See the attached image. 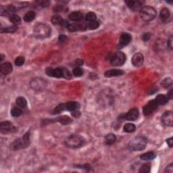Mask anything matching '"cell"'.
I'll use <instances>...</instances> for the list:
<instances>
[{
	"label": "cell",
	"mask_w": 173,
	"mask_h": 173,
	"mask_svg": "<svg viewBox=\"0 0 173 173\" xmlns=\"http://www.w3.org/2000/svg\"><path fill=\"white\" fill-rule=\"evenodd\" d=\"M33 31L35 35L37 37L40 39H45L49 37L52 29L48 24L43 22H38L35 25Z\"/></svg>",
	"instance_id": "obj_1"
},
{
	"label": "cell",
	"mask_w": 173,
	"mask_h": 173,
	"mask_svg": "<svg viewBox=\"0 0 173 173\" xmlns=\"http://www.w3.org/2000/svg\"><path fill=\"white\" fill-rule=\"evenodd\" d=\"M147 143V138L144 136H137L129 143V147L132 151H142L146 147Z\"/></svg>",
	"instance_id": "obj_2"
},
{
	"label": "cell",
	"mask_w": 173,
	"mask_h": 173,
	"mask_svg": "<svg viewBox=\"0 0 173 173\" xmlns=\"http://www.w3.org/2000/svg\"><path fill=\"white\" fill-rule=\"evenodd\" d=\"M85 139L81 135L74 134L68 137L65 140V144L69 148L77 149L85 144Z\"/></svg>",
	"instance_id": "obj_3"
},
{
	"label": "cell",
	"mask_w": 173,
	"mask_h": 173,
	"mask_svg": "<svg viewBox=\"0 0 173 173\" xmlns=\"http://www.w3.org/2000/svg\"><path fill=\"white\" fill-rule=\"evenodd\" d=\"M30 145V133L28 132L25 133L22 137L15 140L11 145V149L14 151L27 148Z\"/></svg>",
	"instance_id": "obj_4"
},
{
	"label": "cell",
	"mask_w": 173,
	"mask_h": 173,
	"mask_svg": "<svg viewBox=\"0 0 173 173\" xmlns=\"http://www.w3.org/2000/svg\"><path fill=\"white\" fill-rule=\"evenodd\" d=\"M156 11L153 7L145 6L140 10V16L144 21L148 22L154 20L156 16Z\"/></svg>",
	"instance_id": "obj_5"
},
{
	"label": "cell",
	"mask_w": 173,
	"mask_h": 173,
	"mask_svg": "<svg viewBox=\"0 0 173 173\" xmlns=\"http://www.w3.org/2000/svg\"><path fill=\"white\" fill-rule=\"evenodd\" d=\"M31 87L36 91H43L47 87V82L45 79L41 77H36L31 81Z\"/></svg>",
	"instance_id": "obj_6"
},
{
	"label": "cell",
	"mask_w": 173,
	"mask_h": 173,
	"mask_svg": "<svg viewBox=\"0 0 173 173\" xmlns=\"http://www.w3.org/2000/svg\"><path fill=\"white\" fill-rule=\"evenodd\" d=\"M127 57L123 52H117L111 58V64L115 66H120L126 62Z\"/></svg>",
	"instance_id": "obj_7"
},
{
	"label": "cell",
	"mask_w": 173,
	"mask_h": 173,
	"mask_svg": "<svg viewBox=\"0 0 173 173\" xmlns=\"http://www.w3.org/2000/svg\"><path fill=\"white\" fill-rule=\"evenodd\" d=\"M158 106L159 105L158 104V102H156L155 99H152L147 103V104L144 107L143 112H144L145 115H149L152 114L153 112L158 108Z\"/></svg>",
	"instance_id": "obj_8"
},
{
	"label": "cell",
	"mask_w": 173,
	"mask_h": 173,
	"mask_svg": "<svg viewBox=\"0 0 173 173\" xmlns=\"http://www.w3.org/2000/svg\"><path fill=\"white\" fill-rule=\"evenodd\" d=\"M0 131L2 133L6 134L9 133H14L17 130L11 122L4 121L0 124Z\"/></svg>",
	"instance_id": "obj_9"
},
{
	"label": "cell",
	"mask_w": 173,
	"mask_h": 173,
	"mask_svg": "<svg viewBox=\"0 0 173 173\" xmlns=\"http://www.w3.org/2000/svg\"><path fill=\"white\" fill-rule=\"evenodd\" d=\"M46 74L49 77L55 78L63 77V68H47L46 71Z\"/></svg>",
	"instance_id": "obj_10"
},
{
	"label": "cell",
	"mask_w": 173,
	"mask_h": 173,
	"mask_svg": "<svg viewBox=\"0 0 173 173\" xmlns=\"http://www.w3.org/2000/svg\"><path fill=\"white\" fill-rule=\"evenodd\" d=\"M132 39V37L129 33H127V32H123L120 37L119 40V43L118 47L120 49L122 48L125 46H127L128 44L131 42Z\"/></svg>",
	"instance_id": "obj_11"
},
{
	"label": "cell",
	"mask_w": 173,
	"mask_h": 173,
	"mask_svg": "<svg viewBox=\"0 0 173 173\" xmlns=\"http://www.w3.org/2000/svg\"><path fill=\"white\" fill-rule=\"evenodd\" d=\"M162 121L164 125L168 127H172L173 114L172 111L165 112L162 116Z\"/></svg>",
	"instance_id": "obj_12"
},
{
	"label": "cell",
	"mask_w": 173,
	"mask_h": 173,
	"mask_svg": "<svg viewBox=\"0 0 173 173\" xmlns=\"http://www.w3.org/2000/svg\"><path fill=\"white\" fill-rule=\"evenodd\" d=\"M139 110H138L137 108L135 107V108L130 110L127 114L124 115V119L129 120V121H135V120H136L139 118Z\"/></svg>",
	"instance_id": "obj_13"
},
{
	"label": "cell",
	"mask_w": 173,
	"mask_h": 173,
	"mask_svg": "<svg viewBox=\"0 0 173 173\" xmlns=\"http://www.w3.org/2000/svg\"><path fill=\"white\" fill-rule=\"evenodd\" d=\"M132 64L136 67L141 66L144 62V57L141 53H136L132 57Z\"/></svg>",
	"instance_id": "obj_14"
},
{
	"label": "cell",
	"mask_w": 173,
	"mask_h": 173,
	"mask_svg": "<svg viewBox=\"0 0 173 173\" xmlns=\"http://www.w3.org/2000/svg\"><path fill=\"white\" fill-rule=\"evenodd\" d=\"M160 16L162 21L163 22H165V23H168V22H171L172 21L171 13H170L169 10L166 8V7H164V8L162 10L161 12H160Z\"/></svg>",
	"instance_id": "obj_15"
},
{
	"label": "cell",
	"mask_w": 173,
	"mask_h": 173,
	"mask_svg": "<svg viewBox=\"0 0 173 173\" xmlns=\"http://www.w3.org/2000/svg\"><path fill=\"white\" fill-rule=\"evenodd\" d=\"M125 3L127 4V6L133 11H137L142 8L143 4L144 1H126Z\"/></svg>",
	"instance_id": "obj_16"
},
{
	"label": "cell",
	"mask_w": 173,
	"mask_h": 173,
	"mask_svg": "<svg viewBox=\"0 0 173 173\" xmlns=\"http://www.w3.org/2000/svg\"><path fill=\"white\" fill-rule=\"evenodd\" d=\"M87 25H85L83 23H73L70 24L68 27V30L71 32H75L78 31H81L87 28Z\"/></svg>",
	"instance_id": "obj_17"
},
{
	"label": "cell",
	"mask_w": 173,
	"mask_h": 173,
	"mask_svg": "<svg viewBox=\"0 0 173 173\" xmlns=\"http://www.w3.org/2000/svg\"><path fill=\"white\" fill-rule=\"evenodd\" d=\"M12 65L10 62H5V63L2 64L0 66V72L2 74L7 75L10 74L12 72Z\"/></svg>",
	"instance_id": "obj_18"
},
{
	"label": "cell",
	"mask_w": 173,
	"mask_h": 173,
	"mask_svg": "<svg viewBox=\"0 0 173 173\" xmlns=\"http://www.w3.org/2000/svg\"><path fill=\"white\" fill-rule=\"evenodd\" d=\"M15 11H16V7L14 6H12V5L7 6H1L0 7L1 15H10V16L13 14Z\"/></svg>",
	"instance_id": "obj_19"
},
{
	"label": "cell",
	"mask_w": 173,
	"mask_h": 173,
	"mask_svg": "<svg viewBox=\"0 0 173 173\" xmlns=\"http://www.w3.org/2000/svg\"><path fill=\"white\" fill-rule=\"evenodd\" d=\"M124 71H122V70H110V71H107L104 73V76L106 77H119L121 75L124 74Z\"/></svg>",
	"instance_id": "obj_20"
},
{
	"label": "cell",
	"mask_w": 173,
	"mask_h": 173,
	"mask_svg": "<svg viewBox=\"0 0 173 173\" xmlns=\"http://www.w3.org/2000/svg\"><path fill=\"white\" fill-rule=\"evenodd\" d=\"M116 141V135L113 133L107 134L104 138V144L106 145H111Z\"/></svg>",
	"instance_id": "obj_21"
},
{
	"label": "cell",
	"mask_w": 173,
	"mask_h": 173,
	"mask_svg": "<svg viewBox=\"0 0 173 173\" xmlns=\"http://www.w3.org/2000/svg\"><path fill=\"white\" fill-rule=\"evenodd\" d=\"M68 18L72 21H79L82 18V14L80 12H73L68 15Z\"/></svg>",
	"instance_id": "obj_22"
},
{
	"label": "cell",
	"mask_w": 173,
	"mask_h": 173,
	"mask_svg": "<svg viewBox=\"0 0 173 173\" xmlns=\"http://www.w3.org/2000/svg\"><path fill=\"white\" fill-rule=\"evenodd\" d=\"M56 120L63 125H68L72 122V120L68 116H61L56 119Z\"/></svg>",
	"instance_id": "obj_23"
},
{
	"label": "cell",
	"mask_w": 173,
	"mask_h": 173,
	"mask_svg": "<svg viewBox=\"0 0 173 173\" xmlns=\"http://www.w3.org/2000/svg\"><path fill=\"white\" fill-rule=\"evenodd\" d=\"M155 156H156V155H155L154 152H149L142 154L141 156H140V159L144 160V161H149V160H154Z\"/></svg>",
	"instance_id": "obj_24"
},
{
	"label": "cell",
	"mask_w": 173,
	"mask_h": 173,
	"mask_svg": "<svg viewBox=\"0 0 173 173\" xmlns=\"http://www.w3.org/2000/svg\"><path fill=\"white\" fill-rule=\"evenodd\" d=\"M79 108V104L76 102H68L66 104V109L68 111H75Z\"/></svg>",
	"instance_id": "obj_25"
},
{
	"label": "cell",
	"mask_w": 173,
	"mask_h": 173,
	"mask_svg": "<svg viewBox=\"0 0 173 173\" xmlns=\"http://www.w3.org/2000/svg\"><path fill=\"white\" fill-rule=\"evenodd\" d=\"M169 98L168 97L165 96V95L162 94H159L158 96H157L155 100L158 102V105H165L168 102H169Z\"/></svg>",
	"instance_id": "obj_26"
},
{
	"label": "cell",
	"mask_w": 173,
	"mask_h": 173,
	"mask_svg": "<svg viewBox=\"0 0 173 173\" xmlns=\"http://www.w3.org/2000/svg\"><path fill=\"white\" fill-rule=\"evenodd\" d=\"M35 16H36L35 12L33 11H29L24 15L23 19L25 22H29L33 21V20L35 18Z\"/></svg>",
	"instance_id": "obj_27"
},
{
	"label": "cell",
	"mask_w": 173,
	"mask_h": 173,
	"mask_svg": "<svg viewBox=\"0 0 173 173\" xmlns=\"http://www.w3.org/2000/svg\"><path fill=\"white\" fill-rule=\"evenodd\" d=\"M16 104L21 108H24L27 106V102L24 97H18L16 99Z\"/></svg>",
	"instance_id": "obj_28"
},
{
	"label": "cell",
	"mask_w": 173,
	"mask_h": 173,
	"mask_svg": "<svg viewBox=\"0 0 173 173\" xmlns=\"http://www.w3.org/2000/svg\"><path fill=\"white\" fill-rule=\"evenodd\" d=\"M10 21L14 24V26H17L21 23V18L16 14H12L10 16Z\"/></svg>",
	"instance_id": "obj_29"
},
{
	"label": "cell",
	"mask_w": 173,
	"mask_h": 173,
	"mask_svg": "<svg viewBox=\"0 0 173 173\" xmlns=\"http://www.w3.org/2000/svg\"><path fill=\"white\" fill-rule=\"evenodd\" d=\"M65 110H66V104H60L54 109L53 112H52V114H60L61 112L64 111Z\"/></svg>",
	"instance_id": "obj_30"
},
{
	"label": "cell",
	"mask_w": 173,
	"mask_h": 173,
	"mask_svg": "<svg viewBox=\"0 0 173 173\" xmlns=\"http://www.w3.org/2000/svg\"><path fill=\"white\" fill-rule=\"evenodd\" d=\"M172 80L171 78L166 77L164 79H163L161 82V85L165 89L169 88L170 87L172 86Z\"/></svg>",
	"instance_id": "obj_31"
},
{
	"label": "cell",
	"mask_w": 173,
	"mask_h": 173,
	"mask_svg": "<svg viewBox=\"0 0 173 173\" xmlns=\"http://www.w3.org/2000/svg\"><path fill=\"white\" fill-rule=\"evenodd\" d=\"M124 131L126 133H133L136 130V127L134 124L132 123H127L124 126Z\"/></svg>",
	"instance_id": "obj_32"
},
{
	"label": "cell",
	"mask_w": 173,
	"mask_h": 173,
	"mask_svg": "<svg viewBox=\"0 0 173 173\" xmlns=\"http://www.w3.org/2000/svg\"><path fill=\"white\" fill-rule=\"evenodd\" d=\"M150 171H151V164L150 163H145L139 170V173H149Z\"/></svg>",
	"instance_id": "obj_33"
},
{
	"label": "cell",
	"mask_w": 173,
	"mask_h": 173,
	"mask_svg": "<svg viewBox=\"0 0 173 173\" xmlns=\"http://www.w3.org/2000/svg\"><path fill=\"white\" fill-rule=\"evenodd\" d=\"M17 27L16 26H12V27H6V28H1L0 31L2 33H4V32H6V33H12V32H14L16 31Z\"/></svg>",
	"instance_id": "obj_34"
},
{
	"label": "cell",
	"mask_w": 173,
	"mask_h": 173,
	"mask_svg": "<svg viewBox=\"0 0 173 173\" xmlns=\"http://www.w3.org/2000/svg\"><path fill=\"white\" fill-rule=\"evenodd\" d=\"M62 21H63V19L59 15H54L51 18V22L54 24H60L61 25Z\"/></svg>",
	"instance_id": "obj_35"
},
{
	"label": "cell",
	"mask_w": 173,
	"mask_h": 173,
	"mask_svg": "<svg viewBox=\"0 0 173 173\" xmlns=\"http://www.w3.org/2000/svg\"><path fill=\"white\" fill-rule=\"evenodd\" d=\"M96 19V14L93 12H88L85 16V20L89 22L95 21Z\"/></svg>",
	"instance_id": "obj_36"
},
{
	"label": "cell",
	"mask_w": 173,
	"mask_h": 173,
	"mask_svg": "<svg viewBox=\"0 0 173 173\" xmlns=\"http://www.w3.org/2000/svg\"><path fill=\"white\" fill-rule=\"evenodd\" d=\"M87 27H88L89 30H96L99 28V22L95 21L89 22L88 25H87Z\"/></svg>",
	"instance_id": "obj_37"
},
{
	"label": "cell",
	"mask_w": 173,
	"mask_h": 173,
	"mask_svg": "<svg viewBox=\"0 0 173 173\" xmlns=\"http://www.w3.org/2000/svg\"><path fill=\"white\" fill-rule=\"evenodd\" d=\"M73 74L74 76L77 77H81L83 74V71H82V69L81 68L76 67L73 69Z\"/></svg>",
	"instance_id": "obj_38"
},
{
	"label": "cell",
	"mask_w": 173,
	"mask_h": 173,
	"mask_svg": "<svg viewBox=\"0 0 173 173\" xmlns=\"http://www.w3.org/2000/svg\"><path fill=\"white\" fill-rule=\"evenodd\" d=\"M11 114L14 117H18L22 114V110L18 107H14L12 110Z\"/></svg>",
	"instance_id": "obj_39"
},
{
	"label": "cell",
	"mask_w": 173,
	"mask_h": 173,
	"mask_svg": "<svg viewBox=\"0 0 173 173\" xmlns=\"http://www.w3.org/2000/svg\"><path fill=\"white\" fill-rule=\"evenodd\" d=\"M25 59L23 56H18L15 60V64L17 66H21L24 64Z\"/></svg>",
	"instance_id": "obj_40"
},
{
	"label": "cell",
	"mask_w": 173,
	"mask_h": 173,
	"mask_svg": "<svg viewBox=\"0 0 173 173\" xmlns=\"http://www.w3.org/2000/svg\"><path fill=\"white\" fill-rule=\"evenodd\" d=\"M63 78H65L66 79H71L72 78L71 72L66 68H63Z\"/></svg>",
	"instance_id": "obj_41"
},
{
	"label": "cell",
	"mask_w": 173,
	"mask_h": 173,
	"mask_svg": "<svg viewBox=\"0 0 173 173\" xmlns=\"http://www.w3.org/2000/svg\"><path fill=\"white\" fill-rule=\"evenodd\" d=\"M150 37H151V34L149 32H145L142 35V39L143 41H144L145 42H146L147 41H149L150 39Z\"/></svg>",
	"instance_id": "obj_42"
},
{
	"label": "cell",
	"mask_w": 173,
	"mask_h": 173,
	"mask_svg": "<svg viewBox=\"0 0 173 173\" xmlns=\"http://www.w3.org/2000/svg\"><path fill=\"white\" fill-rule=\"evenodd\" d=\"M167 45H168V47H169L170 49H172V47H173V37L172 36H170L169 37V39H168Z\"/></svg>",
	"instance_id": "obj_43"
},
{
	"label": "cell",
	"mask_w": 173,
	"mask_h": 173,
	"mask_svg": "<svg viewBox=\"0 0 173 173\" xmlns=\"http://www.w3.org/2000/svg\"><path fill=\"white\" fill-rule=\"evenodd\" d=\"M82 64H83V61H82V60H80V59H78V60H76L75 61L73 62V65L75 66H81L82 65Z\"/></svg>",
	"instance_id": "obj_44"
},
{
	"label": "cell",
	"mask_w": 173,
	"mask_h": 173,
	"mask_svg": "<svg viewBox=\"0 0 173 173\" xmlns=\"http://www.w3.org/2000/svg\"><path fill=\"white\" fill-rule=\"evenodd\" d=\"M81 112H80L79 110H75V111H72V116H73L75 119H78L81 116Z\"/></svg>",
	"instance_id": "obj_45"
},
{
	"label": "cell",
	"mask_w": 173,
	"mask_h": 173,
	"mask_svg": "<svg viewBox=\"0 0 173 173\" xmlns=\"http://www.w3.org/2000/svg\"><path fill=\"white\" fill-rule=\"evenodd\" d=\"M165 172H168V173H172L173 172V165H172V164H170L169 166L166 168V169H165Z\"/></svg>",
	"instance_id": "obj_46"
},
{
	"label": "cell",
	"mask_w": 173,
	"mask_h": 173,
	"mask_svg": "<svg viewBox=\"0 0 173 173\" xmlns=\"http://www.w3.org/2000/svg\"><path fill=\"white\" fill-rule=\"evenodd\" d=\"M67 39V37L66 35H60L58 37V41L60 42H64Z\"/></svg>",
	"instance_id": "obj_47"
},
{
	"label": "cell",
	"mask_w": 173,
	"mask_h": 173,
	"mask_svg": "<svg viewBox=\"0 0 173 173\" xmlns=\"http://www.w3.org/2000/svg\"><path fill=\"white\" fill-rule=\"evenodd\" d=\"M166 143H167V144L169 145V146L170 147H172V145H173V139H172V137H170L169 139H168L166 140Z\"/></svg>",
	"instance_id": "obj_48"
},
{
	"label": "cell",
	"mask_w": 173,
	"mask_h": 173,
	"mask_svg": "<svg viewBox=\"0 0 173 173\" xmlns=\"http://www.w3.org/2000/svg\"><path fill=\"white\" fill-rule=\"evenodd\" d=\"M173 90L172 89H171L170 90V91L168 92V95H167V97H168V98L169 99H172V97H173Z\"/></svg>",
	"instance_id": "obj_49"
}]
</instances>
